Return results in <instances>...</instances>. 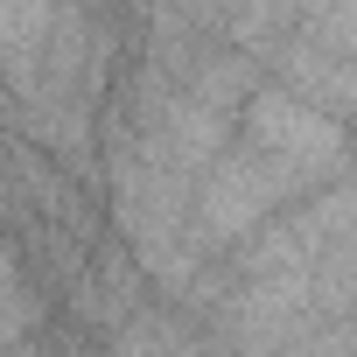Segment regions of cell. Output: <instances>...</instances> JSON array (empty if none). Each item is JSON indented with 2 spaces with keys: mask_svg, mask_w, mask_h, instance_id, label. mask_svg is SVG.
I'll return each mask as SVG.
<instances>
[]
</instances>
